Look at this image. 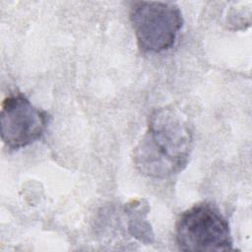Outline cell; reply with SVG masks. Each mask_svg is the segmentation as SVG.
<instances>
[{
    "mask_svg": "<svg viewBox=\"0 0 252 252\" xmlns=\"http://www.w3.org/2000/svg\"><path fill=\"white\" fill-rule=\"evenodd\" d=\"M194 146V131L187 114L169 104L156 108L147 129L133 150V163L145 176L165 179L188 164Z\"/></svg>",
    "mask_w": 252,
    "mask_h": 252,
    "instance_id": "obj_1",
    "label": "cell"
},
{
    "mask_svg": "<svg viewBox=\"0 0 252 252\" xmlns=\"http://www.w3.org/2000/svg\"><path fill=\"white\" fill-rule=\"evenodd\" d=\"M175 241L179 250L195 252L228 251L233 245L228 220L209 201L196 203L179 215Z\"/></svg>",
    "mask_w": 252,
    "mask_h": 252,
    "instance_id": "obj_2",
    "label": "cell"
},
{
    "mask_svg": "<svg viewBox=\"0 0 252 252\" xmlns=\"http://www.w3.org/2000/svg\"><path fill=\"white\" fill-rule=\"evenodd\" d=\"M129 18L139 48L150 53L172 48L184 23L179 7L162 1L134 2Z\"/></svg>",
    "mask_w": 252,
    "mask_h": 252,
    "instance_id": "obj_3",
    "label": "cell"
},
{
    "mask_svg": "<svg viewBox=\"0 0 252 252\" xmlns=\"http://www.w3.org/2000/svg\"><path fill=\"white\" fill-rule=\"evenodd\" d=\"M49 122V114L22 93L8 94L0 113L1 140L10 151H18L40 140Z\"/></svg>",
    "mask_w": 252,
    "mask_h": 252,
    "instance_id": "obj_4",
    "label": "cell"
},
{
    "mask_svg": "<svg viewBox=\"0 0 252 252\" xmlns=\"http://www.w3.org/2000/svg\"><path fill=\"white\" fill-rule=\"evenodd\" d=\"M149 212L150 206L145 199H133L124 206L128 233L146 245L155 240L152 225L147 219Z\"/></svg>",
    "mask_w": 252,
    "mask_h": 252,
    "instance_id": "obj_5",
    "label": "cell"
}]
</instances>
